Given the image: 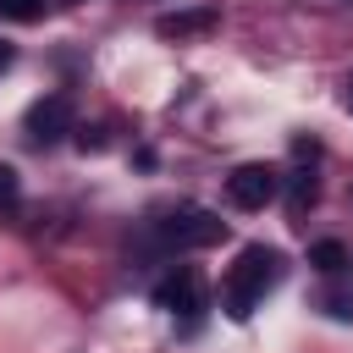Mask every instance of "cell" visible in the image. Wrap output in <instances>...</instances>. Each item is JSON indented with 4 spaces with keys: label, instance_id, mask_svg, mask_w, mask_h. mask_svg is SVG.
I'll return each instance as SVG.
<instances>
[{
    "label": "cell",
    "instance_id": "obj_1",
    "mask_svg": "<svg viewBox=\"0 0 353 353\" xmlns=\"http://www.w3.org/2000/svg\"><path fill=\"white\" fill-rule=\"evenodd\" d=\"M276 281H281V254H276V248H265V243H248V248L237 254V265L226 270L221 309H226L232 320H248V314H254V303L265 298V287H276Z\"/></svg>",
    "mask_w": 353,
    "mask_h": 353
},
{
    "label": "cell",
    "instance_id": "obj_2",
    "mask_svg": "<svg viewBox=\"0 0 353 353\" xmlns=\"http://www.w3.org/2000/svg\"><path fill=\"white\" fill-rule=\"evenodd\" d=\"M160 237H165V248H210V243L226 237V221H221L215 210L188 204V210H176V215L160 221Z\"/></svg>",
    "mask_w": 353,
    "mask_h": 353
},
{
    "label": "cell",
    "instance_id": "obj_3",
    "mask_svg": "<svg viewBox=\"0 0 353 353\" xmlns=\"http://www.w3.org/2000/svg\"><path fill=\"white\" fill-rule=\"evenodd\" d=\"M276 188H281V176L270 171V165H237L232 176H226V199L237 204V210H265L270 199H276Z\"/></svg>",
    "mask_w": 353,
    "mask_h": 353
},
{
    "label": "cell",
    "instance_id": "obj_4",
    "mask_svg": "<svg viewBox=\"0 0 353 353\" xmlns=\"http://www.w3.org/2000/svg\"><path fill=\"white\" fill-rule=\"evenodd\" d=\"M154 309H165V314H199V309H204V276H199L193 265H176V270L154 287Z\"/></svg>",
    "mask_w": 353,
    "mask_h": 353
},
{
    "label": "cell",
    "instance_id": "obj_5",
    "mask_svg": "<svg viewBox=\"0 0 353 353\" xmlns=\"http://www.w3.org/2000/svg\"><path fill=\"white\" fill-rule=\"evenodd\" d=\"M66 132H77V116H72V99L66 94H50L28 110V138L33 143H61Z\"/></svg>",
    "mask_w": 353,
    "mask_h": 353
},
{
    "label": "cell",
    "instance_id": "obj_6",
    "mask_svg": "<svg viewBox=\"0 0 353 353\" xmlns=\"http://www.w3.org/2000/svg\"><path fill=\"white\" fill-rule=\"evenodd\" d=\"M215 22H221V11H215V6H199V11L160 17V22H154V33H160V39H188V33H204V28H215Z\"/></svg>",
    "mask_w": 353,
    "mask_h": 353
},
{
    "label": "cell",
    "instance_id": "obj_7",
    "mask_svg": "<svg viewBox=\"0 0 353 353\" xmlns=\"http://www.w3.org/2000/svg\"><path fill=\"white\" fill-rule=\"evenodd\" d=\"M309 265H314V270H342V265H347V248H342L336 237H325V243L309 248Z\"/></svg>",
    "mask_w": 353,
    "mask_h": 353
},
{
    "label": "cell",
    "instance_id": "obj_8",
    "mask_svg": "<svg viewBox=\"0 0 353 353\" xmlns=\"http://www.w3.org/2000/svg\"><path fill=\"white\" fill-rule=\"evenodd\" d=\"M44 11V0H0V17L6 22H33Z\"/></svg>",
    "mask_w": 353,
    "mask_h": 353
},
{
    "label": "cell",
    "instance_id": "obj_9",
    "mask_svg": "<svg viewBox=\"0 0 353 353\" xmlns=\"http://www.w3.org/2000/svg\"><path fill=\"white\" fill-rule=\"evenodd\" d=\"M105 143H110V138H105V127H77V149H83V154H88V149L99 154Z\"/></svg>",
    "mask_w": 353,
    "mask_h": 353
},
{
    "label": "cell",
    "instance_id": "obj_10",
    "mask_svg": "<svg viewBox=\"0 0 353 353\" xmlns=\"http://www.w3.org/2000/svg\"><path fill=\"white\" fill-rule=\"evenodd\" d=\"M309 199H314V176H309V171H303V176H292V204H298V210H303V204H309Z\"/></svg>",
    "mask_w": 353,
    "mask_h": 353
},
{
    "label": "cell",
    "instance_id": "obj_11",
    "mask_svg": "<svg viewBox=\"0 0 353 353\" xmlns=\"http://www.w3.org/2000/svg\"><path fill=\"white\" fill-rule=\"evenodd\" d=\"M11 199H17V171L0 165V204H11Z\"/></svg>",
    "mask_w": 353,
    "mask_h": 353
},
{
    "label": "cell",
    "instance_id": "obj_12",
    "mask_svg": "<svg viewBox=\"0 0 353 353\" xmlns=\"http://www.w3.org/2000/svg\"><path fill=\"white\" fill-rule=\"evenodd\" d=\"M6 66H11V44L0 39V72H6Z\"/></svg>",
    "mask_w": 353,
    "mask_h": 353
},
{
    "label": "cell",
    "instance_id": "obj_13",
    "mask_svg": "<svg viewBox=\"0 0 353 353\" xmlns=\"http://www.w3.org/2000/svg\"><path fill=\"white\" fill-rule=\"evenodd\" d=\"M347 110H353V83H347Z\"/></svg>",
    "mask_w": 353,
    "mask_h": 353
}]
</instances>
